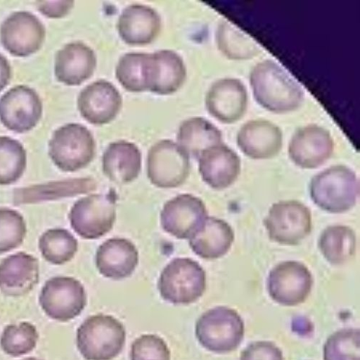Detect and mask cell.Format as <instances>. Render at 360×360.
<instances>
[{"label": "cell", "mask_w": 360, "mask_h": 360, "mask_svg": "<svg viewBox=\"0 0 360 360\" xmlns=\"http://www.w3.org/2000/svg\"><path fill=\"white\" fill-rule=\"evenodd\" d=\"M250 84L257 102L269 112H292L304 100L302 86L273 60H266L253 68Z\"/></svg>", "instance_id": "cell-1"}, {"label": "cell", "mask_w": 360, "mask_h": 360, "mask_svg": "<svg viewBox=\"0 0 360 360\" xmlns=\"http://www.w3.org/2000/svg\"><path fill=\"white\" fill-rule=\"evenodd\" d=\"M310 197L323 211L346 213L356 205L359 182L354 171L346 166L329 167L316 174L309 185Z\"/></svg>", "instance_id": "cell-2"}, {"label": "cell", "mask_w": 360, "mask_h": 360, "mask_svg": "<svg viewBox=\"0 0 360 360\" xmlns=\"http://www.w3.org/2000/svg\"><path fill=\"white\" fill-rule=\"evenodd\" d=\"M127 340L124 324L110 315L89 316L77 331L76 343L86 360H112L123 351Z\"/></svg>", "instance_id": "cell-3"}, {"label": "cell", "mask_w": 360, "mask_h": 360, "mask_svg": "<svg viewBox=\"0 0 360 360\" xmlns=\"http://www.w3.org/2000/svg\"><path fill=\"white\" fill-rule=\"evenodd\" d=\"M245 323L233 309L219 307L210 309L198 319L195 336L205 349L218 354L236 350L245 337Z\"/></svg>", "instance_id": "cell-4"}, {"label": "cell", "mask_w": 360, "mask_h": 360, "mask_svg": "<svg viewBox=\"0 0 360 360\" xmlns=\"http://www.w3.org/2000/svg\"><path fill=\"white\" fill-rule=\"evenodd\" d=\"M158 285L165 301L174 305H189L205 293L206 274L195 260L175 258L163 269Z\"/></svg>", "instance_id": "cell-5"}, {"label": "cell", "mask_w": 360, "mask_h": 360, "mask_svg": "<svg viewBox=\"0 0 360 360\" xmlns=\"http://www.w3.org/2000/svg\"><path fill=\"white\" fill-rule=\"evenodd\" d=\"M96 154L94 136L85 127L69 124L56 130L49 143V155L60 170L75 172L91 163Z\"/></svg>", "instance_id": "cell-6"}, {"label": "cell", "mask_w": 360, "mask_h": 360, "mask_svg": "<svg viewBox=\"0 0 360 360\" xmlns=\"http://www.w3.org/2000/svg\"><path fill=\"white\" fill-rule=\"evenodd\" d=\"M272 241L285 246L301 244L312 231L310 209L297 200H283L274 203L264 221Z\"/></svg>", "instance_id": "cell-7"}, {"label": "cell", "mask_w": 360, "mask_h": 360, "mask_svg": "<svg viewBox=\"0 0 360 360\" xmlns=\"http://www.w3.org/2000/svg\"><path fill=\"white\" fill-rule=\"evenodd\" d=\"M117 200L115 193L93 194L78 200L69 214L72 228L84 239L105 236L116 220Z\"/></svg>", "instance_id": "cell-8"}, {"label": "cell", "mask_w": 360, "mask_h": 360, "mask_svg": "<svg viewBox=\"0 0 360 360\" xmlns=\"http://www.w3.org/2000/svg\"><path fill=\"white\" fill-rule=\"evenodd\" d=\"M191 172L190 157L177 143L162 140L149 149L147 176L150 182L162 189L183 186Z\"/></svg>", "instance_id": "cell-9"}, {"label": "cell", "mask_w": 360, "mask_h": 360, "mask_svg": "<svg viewBox=\"0 0 360 360\" xmlns=\"http://www.w3.org/2000/svg\"><path fill=\"white\" fill-rule=\"evenodd\" d=\"M39 302L50 319L68 322L82 313L86 306L87 297L80 281L71 277L58 276L46 282Z\"/></svg>", "instance_id": "cell-10"}, {"label": "cell", "mask_w": 360, "mask_h": 360, "mask_svg": "<svg viewBox=\"0 0 360 360\" xmlns=\"http://www.w3.org/2000/svg\"><path fill=\"white\" fill-rule=\"evenodd\" d=\"M314 284L309 268L297 261H285L274 266L267 278V290L274 302L285 307L304 303Z\"/></svg>", "instance_id": "cell-11"}, {"label": "cell", "mask_w": 360, "mask_h": 360, "mask_svg": "<svg viewBox=\"0 0 360 360\" xmlns=\"http://www.w3.org/2000/svg\"><path fill=\"white\" fill-rule=\"evenodd\" d=\"M43 112L36 90L25 85L11 88L0 98V122L8 130L22 134L32 130Z\"/></svg>", "instance_id": "cell-12"}, {"label": "cell", "mask_w": 360, "mask_h": 360, "mask_svg": "<svg viewBox=\"0 0 360 360\" xmlns=\"http://www.w3.org/2000/svg\"><path fill=\"white\" fill-rule=\"evenodd\" d=\"M46 37L42 22L32 13L16 12L6 18L0 27V40L12 55L26 57L37 53Z\"/></svg>", "instance_id": "cell-13"}, {"label": "cell", "mask_w": 360, "mask_h": 360, "mask_svg": "<svg viewBox=\"0 0 360 360\" xmlns=\"http://www.w3.org/2000/svg\"><path fill=\"white\" fill-rule=\"evenodd\" d=\"M207 217L203 201L191 194H182L167 201L160 215L161 226L178 239L190 240Z\"/></svg>", "instance_id": "cell-14"}, {"label": "cell", "mask_w": 360, "mask_h": 360, "mask_svg": "<svg viewBox=\"0 0 360 360\" xmlns=\"http://www.w3.org/2000/svg\"><path fill=\"white\" fill-rule=\"evenodd\" d=\"M335 144L330 133L325 129L309 125L297 130L292 136L288 155L297 167L314 169L321 167L334 153Z\"/></svg>", "instance_id": "cell-15"}, {"label": "cell", "mask_w": 360, "mask_h": 360, "mask_svg": "<svg viewBox=\"0 0 360 360\" xmlns=\"http://www.w3.org/2000/svg\"><path fill=\"white\" fill-rule=\"evenodd\" d=\"M123 99L117 88L110 82L101 79L85 86L77 98L82 117L95 126H103L113 121L121 111Z\"/></svg>", "instance_id": "cell-16"}, {"label": "cell", "mask_w": 360, "mask_h": 360, "mask_svg": "<svg viewBox=\"0 0 360 360\" xmlns=\"http://www.w3.org/2000/svg\"><path fill=\"white\" fill-rule=\"evenodd\" d=\"M248 105L247 89L241 81L222 79L209 89L205 106L210 115L225 124L239 121L246 112Z\"/></svg>", "instance_id": "cell-17"}, {"label": "cell", "mask_w": 360, "mask_h": 360, "mask_svg": "<svg viewBox=\"0 0 360 360\" xmlns=\"http://www.w3.org/2000/svg\"><path fill=\"white\" fill-rule=\"evenodd\" d=\"M198 160L203 182L217 191L231 186L241 173V159L224 143L206 149Z\"/></svg>", "instance_id": "cell-18"}, {"label": "cell", "mask_w": 360, "mask_h": 360, "mask_svg": "<svg viewBox=\"0 0 360 360\" xmlns=\"http://www.w3.org/2000/svg\"><path fill=\"white\" fill-rule=\"evenodd\" d=\"M280 128L265 120H255L245 124L237 135V145L250 159L263 160L276 157L283 146Z\"/></svg>", "instance_id": "cell-19"}, {"label": "cell", "mask_w": 360, "mask_h": 360, "mask_svg": "<svg viewBox=\"0 0 360 360\" xmlns=\"http://www.w3.org/2000/svg\"><path fill=\"white\" fill-rule=\"evenodd\" d=\"M37 258L25 252L11 255L0 262V291L9 297H21L32 292L39 281Z\"/></svg>", "instance_id": "cell-20"}, {"label": "cell", "mask_w": 360, "mask_h": 360, "mask_svg": "<svg viewBox=\"0 0 360 360\" xmlns=\"http://www.w3.org/2000/svg\"><path fill=\"white\" fill-rule=\"evenodd\" d=\"M139 262L137 248L124 238L108 239L98 249L96 264L99 273L106 278L121 281L131 277Z\"/></svg>", "instance_id": "cell-21"}, {"label": "cell", "mask_w": 360, "mask_h": 360, "mask_svg": "<svg viewBox=\"0 0 360 360\" xmlns=\"http://www.w3.org/2000/svg\"><path fill=\"white\" fill-rule=\"evenodd\" d=\"M121 39L130 46H145L154 42L162 29L159 13L152 8L132 5L124 10L117 23Z\"/></svg>", "instance_id": "cell-22"}, {"label": "cell", "mask_w": 360, "mask_h": 360, "mask_svg": "<svg viewBox=\"0 0 360 360\" xmlns=\"http://www.w3.org/2000/svg\"><path fill=\"white\" fill-rule=\"evenodd\" d=\"M94 51L82 42H74L60 49L55 58L57 80L68 86H79L91 77L96 69Z\"/></svg>", "instance_id": "cell-23"}, {"label": "cell", "mask_w": 360, "mask_h": 360, "mask_svg": "<svg viewBox=\"0 0 360 360\" xmlns=\"http://www.w3.org/2000/svg\"><path fill=\"white\" fill-rule=\"evenodd\" d=\"M187 78L184 59L171 50L150 53L148 91L160 96L175 94Z\"/></svg>", "instance_id": "cell-24"}, {"label": "cell", "mask_w": 360, "mask_h": 360, "mask_svg": "<svg viewBox=\"0 0 360 360\" xmlns=\"http://www.w3.org/2000/svg\"><path fill=\"white\" fill-rule=\"evenodd\" d=\"M141 165L140 149L136 144L127 141L111 143L102 158L103 173L118 185L134 182L140 174Z\"/></svg>", "instance_id": "cell-25"}, {"label": "cell", "mask_w": 360, "mask_h": 360, "mask_svg": "<svg viewBox=\"0 0 360 360\" xmlns=\"http://www.w3.org/2000/svg\"><path fill=\"white\" fill-rule=\"evenodd\" d=\"M234 238V231L226 221L207 217L200 229L189 240V245L199 257L214 260L227 255Z\"/></svg>", "instance_id": "cell-26"}, {"label": "cell", "mask_w": 360, "mask_h": 360, "mask_svg": "<svg viewBox=\"0 0 360 360\" xmlns=\"http://www.w3.org/2000/svg\"><path fill=\"white\" fill-rule=\"evenodd\" d=\"M176 139L188 155L196 159L206 149L224 143L219 129L200 117L186 120L179 128Z\"/></svg>", "instance_id": "cell-27"}, {"label": "cell", "mask_w": 360, "mask_h": 360, "mask_svg": "<svg viewBox=\"0 0 360 360\" xmlns=\"http://www.w3.org/2000/svg\"><path fill=\"white\" fill-rule=\"evenodd\" d=\"M319 248L323 257L330 264L340 266L349 262L356 249V236L349 226H328L321 233Z\"/></svg>", "instance_id": "cell-28"}, {"label": "cell", "mask_w": 360, "mask_h": 360, "mask_svg": "<svg viewBox=\"0 0 360 360\" xmlns=\"http://www.w3.org/2000/svg\"><path fill=\"white\" fill-rule=\"evenodd\" d=\"M216 39L219 50L228 58L236 61L252 58L261 51L257 43L226 20L219 25Z\"/></svg>", "instance_id": "cell-29"}, {"label": "cell", "mask_w": 360, "mask_h": 360, "mask_svg": "<svg viewBox=\"0 0 360 360\" xmlns=\"http://www.w3.org/2000/svg\"><path fill=\"white\" fill-rule=\"evenodd\" d=\"M150 53H129L119 59L115 77L131 93H142L148 89Z\"/></svg>", "instance_id": "cell-30"}, {"label": "cell", "mask_w": 360, "mask_h": 360, "mask_svg": "<svg viewBox=\"0 0 360 360\" xmlns=\"http://www.w3.org/2000/svg\"><path fill=\"white\" fill-rule=\"evenodd\" d=\"M39 248L43 258L54 265L70 262L79 248L77 238L67 229H49L39 238Z\"/></svg>", "instance_id": "cell-31"}, {"label": "cell", "mask_w": 360, "mask_h": 360, "mask_svg": "<svg viewBox=\"0 0 360 360\" xmlns=\"http://www.w3.org/2000/svg\"><path fill=\"white\" fill-rule=\"evenodd\" d=\"M27 167V153L22 144L8 136H0V186L18 181Z\"/></svg>", "instance_id": "cell-32"}, {"label": "cell", "mask_w": 360, "mask_h": 360, "mask_svg": "<svg viewBox=\"0 0 360 360\" xmlns=\"http://www.w3.org/2000/svg\"><path fill=\"white\" fill-rule=\"evenodd\" d=\"M39 339L38 330L32 323L9 324L0 337V348L7 355L18 357L34 351Z\"/></svg>", "instance_id": "cell-33"}, {"label": "cell", "mask_w": 360, "mask_h": 360, "mask_svg": "<svg viewBox=\"0 0 360 360\" xmlns=\"http://www.w3.org/2000/svg\"><path fill=\"white\" fill-rule=\"evenodd\" d=\"M359 330L343 328L326 340L323 347L324 360H360Z\"/></svg>", "instance_id": "cell-34"}, {"label": "cell", "mask_w": 360, "mask_h": 360, "mask_svg": "<svg viewBox=\"0 0 360 360\" xmlns=\"http://www.w3.org/2000/svg\"><path fill=\"white\" fill-rule=\"evenodd\" d=\"M26 233V223L19 212L13 209L0 208V255L19 248Z\"/></svg>", "instance_id": "cell-35"}, {"label": "cell", "mask_w": 360, "mask_h": 360, "mask_svg": "<svg viewBox=\"0 0 360 360\" xmlns=\"http://www.w3.org/2000/svg\"><path fill=\"white\" fill-rule=\"evenodd\" d=\"M131 360H171L170 350L163 339L155 335H144L131 345Z\"/></svg>", "instance_id": "cell-36"}, {"label": "cell", "mask_w": 360, "mask_h": 360, "mask_svg": "<svg viewBox=\"0 0 360 360\" xmlns=\"http://www.w3.org/2000/svg\"><path fill=\"white\" fill-rule=\"evenodd\" d=\"M240 360H283V355L274 343L260 341L250 345L242 352Z\"/></svg>", "instance_id": "cell-37"}, {"label": "cell", "mask_w": 360, "mask_h": 360, "mask_svg": "<svg viewBox=\"0 0 360 360\" xmlns=\"http://www.w3.org/2000/svg\"><path fill=\"white\" fill-rule=\"evenodd\" d=\"M75 6L74 1H37L39 12L50 18H62L68 15Z\"/></svg>", "instance_id": "cell-38"}, {"label": "cell", "mask_w": 360, "mask_h": 360, "mask_svg": "<svg viewBox=\"0 0 360 360\" xmlns=\"http://www.w3.org/2000/svg\"><path fill=\"white\" fill-rule=\"evenodd\" d=\"M11 76L12 70L8 60L0 53V92L8 85Z\"/></svg>", "instance_id": "cell-39"}, {"label": "cell", "mask_w": 360, "mask_h": 360, "mask_svg": "<svg viewBox=\"0 0 360 360\" xmlns=\"http://www.w3.org/2000/svg\"><path fill=\"white\" fill-rule=\"evenodd\" d=\"M20 360H43L37 357H28Z\"/></svg>", "instance_id": "cell-40"}]
</instances>
